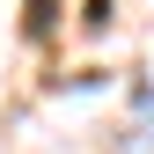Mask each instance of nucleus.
I'll return each instance as SVG.
<instances>
[{
  "label": "nucleus",
  "instance_id": "nucleus-2",
  "mask_svg": "<svg viewBox=\"0 0 154 154\" xmlns=\"http://www.w3.org/2000/svg\"><path fill=\"white\" fill-rule=\"evenodd\" d=\"M110 22V0H88V29H103Z\"/></svg>",
  "mask_w": 154,
  "mask_h": 154
},
{
  "label": "nucleus",
  "instance_id": "nucleus-1",
  "mask_svg": "<svg viewBox=\"0 0 154 154\" xmlns=\"http://www.w3.org/2000/svg\"><path fill=\"white\" fill-rule=\"evenodd\" d=\"M51 22H59V0H22V29L29 37H51Z\"/></svg>",
  "mask_w": 154,
  "mask_h": 154
}]
</instances>
